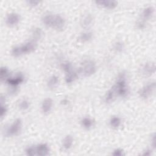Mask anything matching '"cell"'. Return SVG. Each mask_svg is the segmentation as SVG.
<instances>
[{
	"label": "cell",
	"mask_w": 156,
	"mask_h": 156,
	"mask_svg": "<svg viewBox=\"0 0 156 156\" xmlns=\"http://www.w3.org/2000/svg\"><path fill=\"white\" fill-rule=\"evenodd\" d=\"M152 143L153 147L155 148V134H153V136L152 137Z\"/></svg>",
	"instance_id": "cell-34"
},
{
	"label": "cell",
	"mask_w": 156,
	"mask_h": 156,
	"mask_svg": "<svg viewBox=\"0 0 156 156\" xmlns=\"http://www.w3.org/2000/svg\"><path fill=\"white\" fill-rule=\"evenodd\" d=\"M81 124L84 128L88 129L93 126L94 121H93V120L91 118H90L89 117H85L82 119Z\"/></svg>",
	"instance_id": "cell-15"
},
{
	"label": "cell",
	"mask_w": 156,
	"mask_h": 156,
	"mask_svg": "<svg viewBox=\"0 0 156 156\" xmlns=\"http://www.w3.org/2000/svg\"><path fill=\"white\" fill-rule=\"evenodd\" d=\"M124 154V151L121 149H115L113 151V152L112 153V155H115V156H121V155H123Z\"/></svg>",
	"instance_id": "cell-31"
},
{
	"label": "cell",
	"mask_w": 156,
	"mask_h": 156,
	"mask_svg": "<svg viewBox=\"0 0 156 156\" xmlns=\"http://www.w3.org/2000/svg\"><path fill=\"white\" fill-rule=\"evenodd\" d=\"M146 151V152H145L144 153V155H150L151 154V150H147Z\"/></svg>",
	"instance_id": "cell-35"
},
{
	"label": "cell",
	"mask_w": 156,
	"mask_h": 156,
	"mask_svg": "<svg viewBox=\"0 0 156 156\" xmlns=\"http://www.w3.org/2000/svg\"><path fill=\"white\" fill-rule=\"evenodd\" d=\"M78 78V74L75 72H71L67 74L65 77V82L67 84H71L75 82V81Z\"/></svg>",
	"instance_id": "cell-17"
},
{
	"label": "cell",
	"mask_w": 156,
	"mask_h": 156,
	"mask_svg": "<svg viewBox=\"0 0 156 156\" xmlns=\"http://www.w3.org/2000/svg\"><path fill=\"white\" fill-rule=\"evenodd\" d=\"M73 143V138L71 135H67L65 137L63 141V147L65 149H69Z\"/></svg>",
	"instance_id": "cell-18"
},
{
	"label": "cell",
	"mask_w": 156,
	"mask_h": 156,
	"mask_svg": "<svg viewBox=\"0 0 156 156\" xmlns=\"http://www.w3.org/2000/svg\"><path fill=\"white\" fill-rule=\"evenodd\" d=\"M12 54L14 57H18L23 54L21 46H16L13 48L12 50Z\"/></svg>",
	"instance_id": "cell-26"
},
{
	"label": "cell",
	"mask_w": 156,
	"mask_h": 156,
	"mask_svg": "<svg viewBox=\"0 0 156 156\" xmlns=\"http://www.w3.org/2000/svg\"><path fill=\"white\" fill-rule=\"evenodd\" d=\"M9 70L6 67H2L1 71H0V76H1V79L2 81H6L9 78Z\"/></svg>",
	"instance_id": "cell-24"
},
{
	"label": "cell",
	"mask_w": 156,
	"mask_h": 156,
	"mask_svg": "<svg viewBox=\"0 0 156 156\" xmlns=\"http://www.w3.org/2000/svg\"><path fill=\"white\" fill-rule=\"evenodd\" d=\"M19 107L22 110H26L29 107V103L26 100H21L19 103Z\"/></svg>",
	"instance_id": "cell-28"
},
{
	"label": "cell",
	"mask_w": 156,
	"mask_h": 156,
	"mask_svg": "<svg viewBox=\"0 0 156 156\" xmlns=\"http://www.w3.org/2000/svg\"><path fill=\"white\" fill-rule=\"evenodd\" d=\"M116 94L121 97H126L128 94V88L126 83V74L121 73L117 78L116 84L113 85Z\"/></svg>",
	"instance_id": "cell-1"
},
{
	"label": "cell",
	"mask_w": 156,
	"mask_h": 156,
	"mask_svg": "<svg viewBox=\"0 0 156 156\" xmlns=\"http://www.w3.org/2000/svg\"><path fill=\"white\" fill-rule=\"evenodd\" d=\"M116 94V91H115V89L114 88V87L113 86L110 90H109L107 94L106 95V98H105V100H106V102L107 103H111L112 101H113L114 98H115V95Z\"/></svg>",
	"instance_id": "cell-13"
},
{
	"label": "cell",
	"mask_w": 156,
	"mask_h": 156,
	"mask_svg": "<svg viewBox=\"0 0 156 156\" xmlns=\"http://www.w3.org/2000/svg\"><path fill=\"white\" fill-rule=\"evenodd\" d=\"M124 48V43L121 42H117L114 45V49L118 53L122 52Z\"/></svg>",
	"instance_id": "cell-29"
},
{
	"label": "cell",
	"mask_w": 156,
	"mask_h": 156,
	"mask_svg": "<svg viewBox=\"0 0 156 156\" xmlns=\"http://www.w3.org/2000/svg\"><path fill=\"white\" fill-rule=\"evenodd\" d=\"M21 128V121L20 119H17L8 128L6 131V135L8 136H12L17 134Z\"/></svg>",
	"instance_id": "cell-4"
},
{
	"label": "cell",
	"mask_w": 156,
	"mask_h": 156,
	"mask_svg": "<svg viewBox=\"0 0 156 156\" xmlns=\"http://www.w3.org/2000/svg\"><path fill=\"white\" fill-rule=\"evenodd\" d=\"M26 153L27 155H34L37 154V147L29 146L26 149Z\"/></svg>",
	"instance_id": "cell-27"
},
{
	"label": "cell",
	"mask_w": 156,
	"mask_h": 156,
	"mask_svg": "<svg viewBox=\"0 0 156 156\" xmlns=\"http://www.w3.org/2000/svg\"><path fill=\"white\" fill-rule=\"evenodd\" d=\"M27 3H28L29 5H30V6H36L39 5V2H38V1H34V0H32V1H29Z\"/></svg>",
	"instance_id": "cell-33"
},
{
	"label": "cell",
	"mask_w": 156,
	"mask_h": 156,
	"mask_svg": "<svg viewBox=\"0 0 156 156\" xmlns=\"http://www.w3.org/2000/svg\"><path fill=\"white\" fill-rule=\"evenodd\" d=\"M97 67L94 62L91 60H86L82 64L81 72L85 76H90L96 72Z\"/></svg>",
	"instance_id": "cell-2"
},
{
	"label": "cell",
	"mask_w": 156,
	"mask_h": 156,
	"mask_svg": "<svg viewBox=\"0 0 156 156\" xmlns=\"http://www.w3.org/2000/svg\"><path fill=\"white\" fill-rule=\"evenodd\" d=\"M65 21L64 18L60 15H54L53 27L57 30H62L65 26Z\"/></svg>",
	"instance_id": "cell-5"
},
{
	"label": "cell",
	"mask_w": 156,
	"mask_h": 156,
	"mask_svg": "<svg viewBox=\"0 0 156 156\" xmlns=\"http://www.w3.org/2000/svg\"><path fill=\"white\" fill-rule=\"evenodd\" d=\"M6 112H7V107L6 106H5L2 104V107H1V116H2V118H3L5 116Z\"/></svg>",
	"instance_id": "cell-32"
},
{
	"label": "cell",
	"mask_w": 156,
	"mask_h": 156,
	"mask_svg": "<svg viewBox=\"0 0 156 156\" xmlns=\"http://www.w3.org/2000/svg\"><path fill=\"white\" fill-rule=\"evenodd\" d=\"M24 81V76L22 74L19 73L14 78H9L7 81V83L11 86L17 87L19 84Z\"/></svg>",
	"instance_id": "cell-6"
},
{
	"label": "cell",
	"mask_w": 156,
	"mask_h": 156,
	"mask_svg": "<svg viewBox=\"0 0 156 156\" xmlns=\"http://www.w3.org/2000/svg\"><path fill=\"white\" fill-rule=\"evenodd\" d=\"M20 16L15 13H12L8 15L6 18V23L8 26H13L18 23L20 21Z\"/></svg>",
	"instance_id": "cell-9"
},
{
	"label": "cell",
	"mask_w": 156,
	"mask_h": 156,
	"mask_svg": "<svg viewBox=\"0 0 156 156\" xmlns=\"http://www.w3.org/2000/svg\"><path fill=\"white\" fill-rule=\"evenodd\" d=\"M23 54L33 52L36 48V44L34 41H30L21 46Z\"/></svg>",
	"instance_id": "cell-7"
},
{
	"label": "cell",
	"mask_w": 156,
	"mask_h": 156,
	"mask_svg": "<svg viewBox=\"0 0 156 156\" xmlns=\"http://www.w3.org/2000/svg\"><path fill=\"white\" fill-rule=\"evenodd\" d=\"M62 68L67 74L73 71V67L72 64L69 62H65L62 65Z\"/></svg>",
	"instance_id": "cell-25"
},
{
	"label": "cell",
	"mask_w": 156,
	"mask_h": 156,
	"mask_svg": "<svg viewBox=\"0 0 156 156\" xmlns=\"http://www.w3.org/2000/svg\"><path fill=\"white\" fill-rule=\"evenodd\" d=\"M137 27L139 29H143L146 27V23L145 21L143 19V20H138L137 22Z\"/></svg>",
	"instance_id": "cell-30"
},
{
	"label": "cell",
	"mask_w": 156,
	"mask_h": 156,
	"mask_svg": "<svg viewBox=\"0 0 156 156\" xmlns=\"http://www.w3.org/2000/svg\"><path fill=\"white\" fill-rule=\"evenodd\" d=\"M110 126L113 128H118L121 124V119L118 116H113L110 121Z\"/></svg>",
	"instance_id": "cell-22"
},
{
	"label": "cell",
	"mask_w": 156,
	"mask_h": 156,
	"mask_svg": "<svg viewBox=\"0 0 156 156\" xmlns=\"http://www.w3.org/2000/svg\"><path fill=\"white\" fill-rule=\"evenodd\" d=\"M154 12V9L152 7H148L144 9L142 13L143 20H147L150 18Z\"/></svg>",
	"instance_id": "cell-16"
},
{
	"label": "cell",
	"mask_w": 156,
	"mask_h": 156,
	"mask_svg": "<svg viewBox=\"0 0 156 156\" xmlns=\"http://www.w3.org/2000/svg\"><path fill=\"white\" fill-rule=\"evenodd\" d=\"M92 22H93V17L91 15L88 14L84 17L83 20H82L81 24L82 27L85 28V27H89L91 24Z\"/></svg>",
	"instance_id": "cell-19"
},
{
	"label": "cell",
	"mask_w": 156,
	"mask_h": 156,
	"mask_svg": "<svg viewBox=\"0 0 156 156\" xmlns=\"http://www.w3.org/2000/svg\"><path fill=\"white\" fill-rule=\"evenodd\" d=\"M32 36L33 39L36 40H39L42 36V30L39 27H36L33 30L32 32Z\"/></svg>",
	"instance_id": "cell-21"
},
{
	"label": "cell",
	"mask_w": 156,
	"mask_h": 156,
	"mask_svg": "<svg viewBox=\"0 0 156 156\" xmlns=\"http://www.w3.org/2000/svg\"><path fill=\"white\" fill-rule=\"evenodd\" d=\"M54 18V15L48 14L43 17L42 19V21L45 26L48 27H53Z\"/></svg>",
	"instance_id": "cell-14"
},
{
	"label": "cell",
	"mask_w": 156,
	"mask_h": 156,
	"mask_svg": "<svg viewBox=\"0 0 156 156\" xmlns=\"http://www.w3.org/2000/svg\"><path fill=\"white\" fill-rule=\"evenodd\" d=\"M59 83V79L56 76H52L48 81L47 85L49 88H55Z\"/></svg>",
	"instance_id": "cell-20"
},
{
	"label": "cell",
	"mask_w": 156,
	"mask_h": 156,
	"mask_svg": "<svg viewBox=\"0 0 156 156\" xmlns=\"http://www.w3.org/2000/svg\"><path fill=\"white\" fill-rule=\"evenodd\" d=\"M49 148L46 144H40L37 146V155L45 156L49 154Z\"/></svg>",
	"instance_id": "cell-12"
},
{
	"label": "cell",
	"mask_w": 156,
	"mask_h": 156,
	"mask_svg": "<svg viewBox=\"0 0 156 156\" xmlns=\"http://www.w3.org/2000/svg\"><path fill=\"white\" fill-rule=\"evenodd\" d=\"M155 88V82H152L145 85L140 91L139 94L141 98H147L150 97Z\"/></svg>",
	"instance_id": "cell-3"
},
{
	"label": "cell",
	"mask_w": 156,
	"mask_h": 156,
	"mask_svg": "<svg viewBox=\"0 0 156 156\" xmlns=\"http://www.w3.org/2000/svg\"><path fill=\"white\" fill-rule=\"evenodd\" d=\"M93 37V33L91 32H85L81 34L80 40L83 42H87L91 40Z\"/></svg>",
	"instance_id": "cell-23"
},
{
	"label": "cell",
	"mask_w": 156,
	"mask_h": 156,
	"mask_svg": "<svg viewBox=\"0 0 156 156\" xmlns=\"http://www.w3.org/2000/svg\"><path fill=\"white\" fill-rule=\"evenodd\" d=\"M155 72V66L154 63H147L142 68V72L146 76H151Z\"/></svg>",
	"instance_id": "cell-10"
},
{
	"label": "cell",
	"mask_w": 156,
	"mask_h": 156,
	"mask_svg": "<svg viewBox=\"0 0 156 156\" xmlns=\"http://www.w3.org/2000/svg\"><path fill=\"white\" fill-rule=\"evenodd\" d=\"M53 106V100L51 98L45 99L42 104V109L44 113H48Z\"/></svg>",
	"instance_id": "cell-11"
},
{
	"label": "cell",
	"mask_w": 156,
	"mask_h": 156,
	"mask_svg": "<svg viewBox=\"0 0 156 156\" xmlns=\"http://www.w3.org/2000/svg\"><path fill=\"white\" fill-rule=\"evenodd\" d=\"M96 4L100 6L105 8L109 9H113L118 5L117 2L115 1H107V0H103V1H97Z\"/></svg>",
	"instance_id": "cell-8"
}]
</instances>
